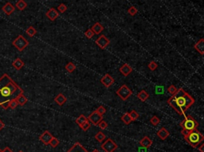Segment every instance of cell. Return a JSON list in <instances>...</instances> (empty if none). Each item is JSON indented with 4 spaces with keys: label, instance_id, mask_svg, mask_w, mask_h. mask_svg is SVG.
<instances>
[{
    "label": "cell",
    "instance_id": "13",
    "mask_svg": "<svg viewBox=\"0 0 204 152\" xmlns=\"http://www.w3.org/2000/svg\"><path fill=\"white\" fill-rule=\"evenodd\" d=\"M45 15H46V17H47L50 21L54 22L58 18L59 14H58V12L54 9V8H50L48 11L45 13Z\"/></svg>",
    "mask_w": 204,
    "mask_h": 152
},
{
    "label": "cell",
    "instance_id": "24",
    "mask_svg": "<svg viewBox=\"0 0 204 152\" xmlns=\"http://www.w3.org/2000/svg\"><path fill=\"white\" fill-rule=\"evenodd\" d=\"M15 6L18 8L19 10H23L27 8V3L25 2L24 0H18V2L15 4Z\"/></svg>",
    "mask_w": 204,
    "mask_h": 152
},
{
    "label": "cell",
    "instance_id": "47",
    "mask_svg": "<svg viewBox=\"0 0 204 152\" xmlns=\"http://www.w3.org/2000/svg\"><path fill=\"white\" fill-rule=\"evenodd\" d=\"M92 152H100V151H98V150L96 149V150H93V151Z\"/></svg>",
    "mask_w": 204,
    "mask_h": 152
},
{
    "label": "cell",
    "instance_id": "34",
    "mask_svg": "<svg viewBox=\"0 0 204 152\" xmlns=\"http://www.w3.org/2000/svg\"><path fill=\"white\" fill-rule=\"evenodd\" d=\"M150 122L153 126H157L159 123V122H160V119L156 116H152L151 118Z\"/></svg>",
    "mask_w": 204,
    "mask_h": 152
},
{
    "label": "cell",
    "instance_id": "14",
    "mask_svg": "<svg viewBox=\"0 0 204 152\" xmlns=\"http://www.w3.org/2000/svg\"><path fill=\"white\" fill-rule=\"evenodd\" d=\"M15 7L13 6L12 3H6L4 6L2 7V10H3L6 15H10L13 12L15 11Z\"/></svg>",
    "mask_w": 204,
    "mask_h": 152
},
{
    "label": "cell",
    "instance_id": "43",
    "mask_svg": "<svg viewBox=\"0 0 204 152\" xmlns=\"http://www.w3.org/2000/svg\"><path fill=\"white\" fill-rule=\"evenodd\" d=\"M3 152H14L11 149H10V147H8V146H6L4 149H3Z\"/></svg>",
    "mask_w": 204,
    "mask_h": 152
},
{
    "label": "cell",
    "instance_id": "7",
    "mask_svg": "<svg viewBox=\"0 0 204 152\" xmlns=\"http://www.w3.org/2000/svg\"><path fill=\"white\" fill-rule=\"evenodd\" d=\"M117 147H118V146H117V143L110 138L107 139L101 145V148L105 152H113Z\"/></svg>",
    "mask_w": 204,
    "mask_h": 152
},
{
    "label": "cell",
    "instance_id": "26",
    "mask_svg": "<svg viewBox=\"0 0 204 152\" xmlns=\"http://www.w3.org/2000/svg\"><path fill=\"white\" fill-rule=\"evenodd\" d=\"M94 138H95V139H96L97 142L102 143V142L106 139V136H105V135L104 134L102 131H98L96 134V135L94 136Z\"/></svg>",
    "mask_w": 204,
    "mask_h": 152
},
{
    "label": "cell",
    "instance_id": "46",
    "mask_svg": "<svg viewBox=\"0 0 204 152\" xmlns=\"http://www.w3.org/2000/svg\"><path fill=\"white\" fill-rule=\"evenodd\" d=\"M146 149H147V148H144V147H142V148H139V152H147Z\"/></svg>",
    "mask_w": 204,
    "mask_h": 152
},
{
    "label": "cell",
    "instance_id": "35",
    "mask_svg": "<svg viewBox=\"0 0 204 152\" xmlns=\"http://www.w3.org/2000/svg\"><path fill=\"white\" fill-rule=\"evenodd\" d=\"M80 128H81L84 131H87L88 130L91 128V123H90V122L89 121V120H87V121H86L85 123H83Z\"/></svg>",
    "mask_w": 204,
    "mask_h": 152
},
{
    "label": "cell",
    "instance_id": "22",
    "mask_svg": "<svg viewBox=\"0 0 204 152\" xmlns=\"http://www.w3.org/2000/svg\"><path fill=\"white\" fill-rule=\"evenodd\" d=\"M137 97L139 100H140V101L144 102L149 98V94L145 90H141L140 92L137 94Z\"/></svg>",
    "mask_w": 204,
    "mask_h": 152
},
{
    "label": "cell",
    "instance_id": "37",
    "mask_svg": "<svg viewBox=\"0 0 204 152\" xmlns=\"http://www.w3.org/2000/svg\"><path fill=\"white\" fill-rule=\"evenodd\" d=\"M157 67H158V64H157L156 61H152L148 64V68H149V69L152 70V71L156 70V69H157Z\"/></svg>",
    "mask_w": 204,
    "mask_h": 152
},
{
    "label": "cell",
    "instance_id": "28",
    "mask_svg": "<svg viewBox=\"0 0 204 152\" xmlns=\"http://www.w3.org/2000/svg\"><path fill=\"white\" fill-rule=\"evenodd\" d=\"M87 120L88 119L84 115H81L80 116H78V118H77V119H76V123H78V125L81 127V126L84 123L86 122Z\"/></svg>",
    "mask_w": 204,
    "mask_h": 152
},
{
    "label": "cell",
    "instance_id": "39",
    "mask_svg": "<svg viewBox=\"0 0 204 152\" xmlns=\"http://www.w3.org/2000/svg\"><path fill=\"white\" fill-rule=\"evenodd\" d=\"M57 10L60 13H65L67 10V6L64 3H61L60 5L57 6Z\"/></svg>",
    "mask_w": 204,
    "mask_h": 152
},
{
    "label": "cell",
    "instance_id": "27",
    "mask_svg": "<svg viewBox=\"0 0 204 152\" xmlns=\"http://www.w3.org/2000/svg\"><path fill=\"white\" fill-rule=\"evenodd\" d=\"M26 33H27V35L30 36V37H34V36L36 35L37 30L34 27L29 26L26 30Z\"/></svg>",
    "mask_w": 204,
    "mask_h": 152
},
{
    "label": "cell",
    "instance_id": "1",
    "mask_svg": "<svg viewBox=\"0 0 204 152\" xmlns=\"http://www.w3.org/2000/svg\"><path fill=\"white\" fill-rule=\"evenodd\" d=\"M23 93V89L8 74L4 73L0 77V105L9 103L10 100L16 98Z\"/></svg>",
    "mask_w": 204,
    "mask_h": 152
},
{
    "label": "cell",
    "instance_id": "44",
    "mask_svg": "<svg viewBox=\"0 0 204 152\" xmlns=\"http://www.w3.org/2000/svg\"><path fill=\"white\" fill-rule=\"evenodd\" d=\"M198 151H200V152H204V144H203V143L201 146L198 147Z\"/></svg>",
    "mask_w": 204,
    "mask_h": 152
},
{
    "label": "cell",
    "instance_id": "12",
    "mask_svg": "<svg viewBox=\"0 0 204 152\" xmlns=\"http://www.w3.org/2000/svg\"><path fill=\"white\" fill-rule=\"evenodd\" d=\"M66 152H89L80 143H76Z\"/></svg>",
    "mask_w": 204,
    "mask_h": 152
},
{
    "label": "cell",
    "instance_id": "4",
    "mask_svg": "<svg viewBox=\"0 0 204 152\" xmlns=\"http://www.w3.org/2000/svg\"><path fill=\"white\" fill-rule=\"evenodd\" d=\"M183 137H184V139L187 143L194 148L198 147V145L203 143V141L204 140L203 135L202 134L200 131H198V129L195 130V131H189Z\"/></svg>",
    "mask_w": 204,
    "mask_h": 152
},
{
    "label": "cell",
    "instance_id": "30",
    "mask_svg": "<svg viewBox=\"0 0 204 152\" xmlns=\"http://www.w3.org/2000/svg\"><path fill=\"white\" fill-rule=\"evenodd\" d=\"M59 143H60V141H59L58 139H57L56 137H53L52 138V139L50 140V144H49V145H50L53 148H55V147H57V146L59 145Z\"/></svg>",
    "mask_w": 204,
    "mask_h": 152
},
{
    "label": "cell",
    "instance_id": "5",
    "mask_svg": "<svg viewBox=\"0 0 204 152\" xmlns=\"http://www.w3.org/2000/svg\"><path fill=\"white\" fill-rule=\"evenodd\" d=\"M12 45L15 46L18 51H23L29 45V42L25 38L24 36L18 35L12 42Z\"/></svg>",
    "mask_w": 204,
    "mask_h": 152
},
{
    "label": "cell",
    "instance_id": "16",
    "mask_svg": "<svg viewBox=\"0 0 204 152\" xmlns=\"http://www.w3.org/2000/svg\"><path fill=\"white\" fill-rule=\"evenodd\" d=\"M157 136L161 139V140H165L170 135V132L165 128H162L161 129H159V131H157Z\"/></svg>",
    "mask_w": 204,
    "mask_h": 152
},
{
    "label": "cell",
    "instance_id": "49",
    "mask_svg": "<svg viewBox=\"0 0 204 152\" xmlns=\"http://www.w3.org/2000/svg\"><path fill=\"white\" fill-rule=\"evenodd\" d=\"M18 152H23V151H18Z\"/></svg>",
    "mask_w": 204,
    "mask_h": 152
},
{
    "label": "cell",
    "instance_id": "3",
    "mask_svg": "<svg viewBox=\"0 0 204 152\" xmlns=\"http://www.w3.org/2000/svg\"><path fill=\"white\" fill-rule=\"evenodd\" d=\"M198 125V123L191 116H185L184 119L180 123V127L182 128L181 134L184 136L189 131L197 130Z\"/></svg>",
    "mask_w": 204,
    "mask_h": 152
},
{
    "label": "cell",
    "instance_id": "32",
    "mask_svg": "<svg viewBox=\"0 0 204 152\" xmlns=\"http://www.w3.org/2000/svg\"><path fill=\"white\" fill-rule=\"evenodd\" d=\"M128 13L131 16H135L138 13V10H137V8H136L135 6H130L128 9Z\"/></svg>",
    "mask_w": 204,
    "mask_h": 152
},
{
    "label": "cell",
    "instance_id": "36",
    "mask_svg": "<svg viewBox=\"0 0 204 152\" xmlns=\"http://www.w3.org/2000/svg\"><path fill=\"white\" fill-rule=\"evenodd\" d=\"M177 90H178L177 88L175 86V85H173V84H171V85H170V86L168 88V92L170 93L171 96L174 95L175 93L177 92Z\"/></svg>",
    "mask_w": 204,
    "mask_h": 152
},
{
    "label": "cell",
    "instance_id": "40",
    "mask_svg": "<svg viewBox=\"0 0 204 152\" xmlns=\"http://www.w3.org/2000/svg\"><path fill=\"white\" fill-rule=\"evenodd\" d=\"M85 36L87 38L91 39L92 38H93V36H94V33L92 31L91 29H88V30L85 32Z\"/></svg>",
    "mask_w": 204,
    "mask_h": 152
},
{
    "label": "cell",
    "instance_id": "23",
    "mask_svg": "<svg viewBox=\"0 0 204 152\" xmlns=\"http://www.w3.org/2000/svg\"><path fill=\"white\" fill-rule=\"evenodd\" d=\"M16 100L18 102V105H20V106H24L27 102H28V100H27V97H26L23 94L18 96L16 97Z\"/></svg>",
    "mask_w": 204,
    "mask_h": 152
},
{
    "label": "cell",
    "instance_id": "18",
    "mask_svg": "<svg viewBox=\"0 0 204 152\" xmlns=\"http://www.w3.org/2000/svg\"><path fill=\"white\" fill-rule=\"evenodd\" d=\"M132 72V68L128 64H124L123 66L120 68V73L123 74L124 77H128Z\"/></svg>",
    "mask_w": 204,
    "mask_h": 152
},
{
    "label": "cell",
    "instance_id": "6",
    "mask_svg": "<svg viewBox=\"0 0 204 152\" xmlns=\"http://www.w3.org/2000/svg\"><path fill=\"white\" fill-rule=\"evenodd\" d=\"M117 94L121 100H126L132 96V92L126 84H123L119 89H117Z\"/></svg>",
    "mask_w": 204,
    "mask_h": 152
},
{
    "label": "cell",
    "instance_id": "11",
    "mask_svg": "<svg viewBox=\"0 0 204 152\" xmlns=\"http://www.w3.org/2000/svg\"><path fill=\"white\" fill-rule=\"evenodd\" d=\"M54 137L52 134L49 131H45L39 136V140L41 141L42 143H44L45 145H49L50 142L52 139V138Z\"/></svg>",
    "mask_w": 204,
    "mask_h": 152
},
{
    "label": "cell",
    "instance_id": "15",
    "mask_svg": "<svg viewBox=\"0 0 204 152\" xmlns=\"http://www.w3.org/2000/svg\"><path fill=\"white\" fill-rule=\"evenodd\" d=\"M67 101V98L66 96L62 93H59L56 96V97L54 98V102L59 106H62L66 104V102Z\"/></svg>",
    "mask_w": 204,
    "mask_h": 152
},
{
    "label": "cell",
    "instance_id": "19",
    "mask_svg": "<svg viewBox=\"0 0 204 152\" xmlns=\"http://www.w3.org/2000/svg\"><path fill=\"white\" fill-rule=\"evenodd\" d=\"M194 48L196 51H198L199 54L201 55H203L204 54V39L201 38L199 41H198L195 45H194Z\"/></svg>",
    "mask_w": 204,
    "mask_h": 152
},
{
    "label": "cell",
    "instance_id": "33",
    "mask_svg": "<svg viewBox=\"0 0 204 152\" xmlns=\"http://www.w3.org/2000/svg\"><path fill=\"white\" fill-rule=\"evenodd\" d=\"M18 102H17V100H16V98L15 99H12V100H10V103H9V107L10 108H11V109H15L16 107H18Z\"/></svg>",
    "mask_w": 204,
    "mask_h": 152
},
{
    "label": "cell",
    "instance_id": "8",
    "mask_svg": "<svg viewBox=\"0 0 204 152\" xmlns=\"http://www.w3.org/2000/svg\"><path fill=\"white\" fill-rule=\"evenodd\" d=\"M87 119L92 124L96 126L103 119V116L100 115L96 111H94V112H93L92 113L90 114Z\"/></svg>",
    "mask_w": 204,
    "mask_h": 152
},
{
    "label": "cell",
    "instance_id": "2",
    "mask_svg": "<svg viewBox=\"0 0 204 152\" xmlns=\"http://www.w3.org/2000/svg\"><path fill=\"white\" fill-rule=\"evenodd\" d=\"M168 104L179 115H183L190 107L195 104V99L183 89H179L177 92L168 100Z\"/></svg>",
    "mask_w": 204,
    "mask_h": 152
},
{
    "label": "cell",
    "instance_id": "10",
    "mask_svg": "<svg viewBox=\"0 0 204 152\" xmlns=\"http://www.w3.org/2000/svg\"><path fill=\"white\" fill-rule=\"evenodd\" d=\"M114 79H113V77H112L111 75L108 74V73H106V74H105L103 77H102V78L101 79V83L104 85V86L105 87V88H109V87H111L112 84H113V83H114Z\"/></svg>",
    "mask_w": 204,
    "mask_h": 152
},
{
    "label": "cell",
    "instance_id": "9",
    "mask_svg": "<svg viewBox=\"0 0 204 152\" xmlns=\"http://www.w3.org/2000/svg\"><path fill=\"white\" fill-rule=\"evenodd\" d=\"M96 44L98 45L101 49L104 50V49H105V48L107 47V46L110 44V40H109L106 36L102 34V35H100L99 38L96 40Z\"/></svg>",
    "mask_w": 204,
    "mask_h": 152
},
{
    "label": "cell",
    "instance_id": "41",
    "mask_svg": "<svg viewBox=\"0 0 204 152\" xmlns=\"http://www.w3.org/2000/svg\"><path fill=\"white\" fill-rule=\"evenodd\" d=\"M96 111L100 114V115L103 116V115L105 114V112H106V108H105L104 106H99V107L96 108Z\"/></svg>",
    "mask_w": 204,
    "mask_h": 152
},
{
    "label": "cell",
    "instance_id": "45",
    "mask_svg": "<svg viewBox=\"0 0 204 152\" xmlns=\"http://www.w3.org/2000/svg\"><path fill=\"white\" fill-rule=\"evenodd\" d=\"M4 127H5V123H3V121L1 120V119H0V131H1V130H2V129H3Z\"/></svg>",
    "mask_w": 204,
    "mask_h": 152
},
{
    "label": "cell",
    "instance_id": "29",
    "mask_svg": "<svg viewBox=\"0 0 204 152\" xmlns=\"http://www.w3.org/2000/svg\"><path fill=\"white\" fill-rule=\"evenodd\" d=\"M65 69L69 72V73H73V71L76 69V66L73 62H69L66 66Z\"/></svg>",
    "mask_w": 204,
    "mask_h": 152
},
{
    "label": "cell",
    "instance_id": "48",
    "mask_svg": "<svg viewBox=\"0 0 204 152\" xmlns=\"http://www.w3.org/2000/svg\"><path fill=\"white\" fill-rule=\"evenodd\" d=\"M0 152H3V151L1 150V148H0Z\"/></svg>",
    "mask_w": 204,
    "mask_h": 152
},
{
    "label": "cell",
    "instance_id": "42",
    "mask_svg": "<svg viewBox=\"0 0 204 152\" xmlns=\"http://www.w3.org/2000/svg\"><path fill=\"white\" fill-rule=\"evenodd\" d=\"M163 87H156V93H162L163 91Z\"/></svg>",
    "mask_w": 204,
    "mask_h": 152
},
{
    "label": "cell",
    "instance_id": "25",
    "mask_svg": "<svg viewBox=\"0 0 204 152\" xmlns=\"http://www.w3.org/2000/svg\"><path fill=\"white\" fill-rule=\"evenodd\" d=\"M121 120H122V121H123L126 125H129V124H130V123L132 122V119H131L130 116H129V112L124 114L123 116H121Z\"/></svg>",
    "mask_w": 204,
    "mask_h": 152
},
{
    "label": "cell",
    "instance_id": "20",
    "mask_svg": "<svg viewBox=\"0 0 204 152\" xmlns=\"http://www.w3.org/2000/svg\"><path fill=\"white\" fill-rule=\"evenodd\" d=\"M91 30L94 33V34H101L102 31L104 30V26L100 22H96L92 26Z\"/></svg>",
    "mask_w": 204,
    "mask_h": 152
},
{
    "label": "cell",
    "instance_id": "38",
    "mask_svg": "<svg viewBox=\"0 0 204 152\" xmlns=\"http://www.w3.org/2000/svg\"><path fill=\"white\" fill-rule=\"evenodd\" d=\"M97 126L99 127L101 129V130H105V129L108 128V123L105 122L104 119H102L101 121L97 124Z\"/></svg>",
    "mask_w": 204,
    "mask_h": 152
},
{
    "label": "cell",
    "instance_id": "31",
    "mask_svg": "<svg viewBox=\"0 0 204 152\" xmlns=\"http://www.w3.org/2000/svg\"><path fill=\"white\" fill-rule=\"evenodd\" d=\"M129 113L132 121H135V120H136V119L139 118V116H140V115L138 114V112L135 110H132L130 112H129Z\"/></svg>",
    "mask_w": 204,
    "mask_h": 152
},
{
    "label": "cell",
    "instance_id": "21",
    "mask_svg": "<svg viewBox=\"0 0 204 152\" xmlns=\"http://www.w3.org/2000/svg\"><path fill=\"white\" fill-rule=\"evenodd\" d=\"M24 62L22 61L19 57H18V58H16V59L14 61L12 62V66L15 68V69H16L17 70H20V69L24 66Z\"/></svg>",
    "mask_w": 204,
    "mask_h": 152
},
{
    "label": "cell",
    "instance_id": "17",
    "mask_svg": "<svg viewBox=\"0 0 204 152\" xmlns=\"http://www.w3.org/2000/svg\"><path fill=\"white\" fill-rule=\"evenodd\" d=\"M140 144L142 147L144 148H149L152 145V140L148 136H144L143 139H141L140 141Z\"/></svg>",
    "mask_w": 204,
    "mask_h": 152
}]
</instances>
